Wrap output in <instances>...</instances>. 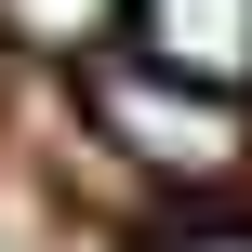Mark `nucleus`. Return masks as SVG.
Masks as SVG:
<instances>
[{"label": "nucleus", "instance_id": "obj_1", "mask_svg": "<svg viewBox=\"0 0 252 252\" xmlns=\"http://www.w3.org/2000/svg\"><path fill=\"white\" fill-rule=\"evenodd\" d=\"M93 133L120 146V159H146V173H173V186H226L252 159V120L239 93H213V80H173V66H93Z\"/></svg>", "mask_w": 252, "mask_h": 252}, {"label": "nucleus", "instance_id": "obj_2", "mask_svg": "<svg viewBox=\"0 0 252 252\" xmlns=\"http://www.w3.org/2000/svg\"><path fill=\"white\" fill-rule=\"evenodd\" d=\"M133 53L173 80L252 93V0H133Z\"/></svg>", "mask_w": 252, "mask_h": 252}, {"label": "nucleus", "instance_id": "obj_3", "mask_svg": "<svg viewBox=\"0 0 252 252\" xmlns=\"http://www.w3.org/2000/svg\"><path fill=\"white\" fill-rule=\"evenodd\" d=\"M106 13H120V0H0V27H27L40 53H93Z\"/></svg>", "mask_w": 252, "mask_h": 252}, {"label": "nucleus", "instance_id": "obj_4", "mask_svg": "<svg viewBox=\"0 0 252 252\" xmlns=\"http://www.w3.org/2000/svg\"><path fill=\"white\" fill-rule=\"evenodd\" d=\"M159 252H252V226H186V239H159Z\"/></svg>", "mask_w": 252, "mask_h": 252}]
</instances>
